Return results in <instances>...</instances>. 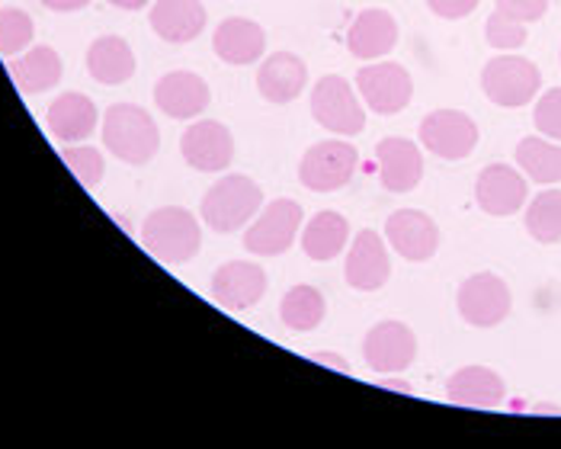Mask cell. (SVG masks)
I'll return each mask as SVG.
<instances>
[{
  "label": "cell",
  "instance_id": "30",
  "mask_svg": "<svg viewBox=\"0 0 561 449\" xmlns=\"http://www.w3.org/2000/svg\"><path fill=\"white\" fill-rule=\"evenodd\" d=\"M526 231L539 244L561 241V189H542L526 209Z\"/></svg>",
  "mask_w": 561,
  "mask_h": 449
},
{
  "label": "cell",
  "instance_id": "19",
  "mask_svg": "<svg viewBox=\"0 0 561 449\" xmlns=\"http://www.w3.org/2000/svg\"><path fill=\"white\" fill-rule=\"evenodd\" d=\"M376 164L389 193H411L424 177V154L411 138H382L376 145Z\"/></svg>",
  "mask_w": 561,
  "mask_h": 449
},
{
  "label": "cell",
  "instance_id": "2",
  "mask_svg": "<svg viewBox=\"0 0 561 449\" xmlns=\"http://www.w3.org/2000/svg\"><path fill=\"white\" fill-rule=\"evenodd\" d=\"M103 145L119 161L141 168L158 154L161 133L148 110L135 103H113L103 116Z\"/></svg>",
  "mask_w": 561,
  "mask_h": 449
},
{
  "label": "cell",
  "instance_id": "40",
  "mask_svg": "<svg viewBox=\"0 0 561 449\" xmlns=\"http://www.w3.org/2000/svg\"><path fill=\"white\" fill-rule=\"evenodd\" d=\"M106 3H113V7H119V10H141V7H148L151 0H106Z\"/></svg>",
  "mask_w": 561,
  "mask_h": 449
},
{
  "label": "cell",
  "instance_id": "23",
  "mask_svg": "<svg viewBox=\"0 0 561 449\" xmlns=\"http://www.w3.org/2000/svg\"><path fill=\"white\" fill-rule=\"evenodd\" d=\"M213 48H216V55L225 65L244 68V65H254V61L263 58L266 33H263L260 23L248 20V16H228V20L218 23L216 36H213Z\"/></svg>",
  "mask_w": 561,
  "mask_h": 449
},
{
  "label": "cell",
  "instance_id": "38",
  "mask_svg": "<svg viewBox=\"0 0 561 449\" xmlns=\"http://www.w3.org/2000/svg\"><path fill=\"white\" fill-rule=\"evenodd\" d=\"M43 7H48L51 13H75L90 7V0H43Z\"/></svg>",
  "mask_w": 561,
  "mask_h": 449
},
{
  "label": "cell",
  "instance_id": "1",
  "mask_svg": "<svg viewBox=\"0 0 561 449\" xmlns=\"http://www.w3.org/2000/svg\"><path fill=\"white\" fill-rule=\"evenodd\" d=\"M203 228L183 206H161L141 225V247L161 264H190L199 254Z\"/></svg>",
  "mask_w": 561,
  "mask_h": 449
},
{
  "label": "cell",
  "instance_id": "36",
  "mask_svg": "<svg viewBox=\"0 0 561 449\" xmlns=\"http://www.w3.org/2000/svg\"><path fill=\"white\" fill-rule=\"evenodd\" d=\"M427 7L439 20H466L469 13H476L478 0H427Z\"/></svg>",
  "mask_w": 561,
  "mask_h": 449
},
{
  "label": "cell",
  "instance_id": "37",
  "mask_svg": "<svg viewBox=\"0 0 561 449\" xmlns=\"http://www.w3.org/2000/svg\"><path fill=\"white\" fill-rule=\"evenodd\" d=\"M314 362H324L328 369H337V372H344V376H353V369H350V362L344 357H337V354H324V350H318V354H311Z\"/></svg>",
  "mask_w": 561,
  "mask_h": 449
},
{
  "label": "cell",
  "instance_id": "25",
  "mask_svg": "<svg viewBox=\"0 0 561 449\" xmlns=\"http://www.w3.org/2000/svg\"><path fill=\"white\" fill-rule=\"evenodd\" d=\"M7 71H10V81L16 84L20 93L36 96V93H45L61 81L65 65H61V55L55 48L36 45V48H26L20 58H13L7 65Z\"/></svg>",
  "mask_w": 561,
  "mask_h": 449
},
{
  "label": "cell",
  "instance_id": "10",
  "mask_svg": "<svg viewBox=\"0 0 561 449\" xmlns=\"http://www.w3.org/2000/svg\"><path fill=\"white\" fill-rule=\"evenodd\" d=\"M421 145L443 161H466L478 145V126L469 113L433 110L421 123Z\"/></svg>",
  "mask_w": 561,
  "mask_h": 449
},
{
  "label": "cell",
  "instance_id": "27",
  "mask_svg": "<svg viewBox=\"0 0 561 449\" xmlns=\"http://www.w3.org/2000/svg\"><path fill=\"white\" fill-rule=\"evenodd\" d=\"M299 241H302L305 257H311L318 264H328V261H334L346 247V241H350V222H346L341 212L324 209V212H318L311 222L305 225Z\"/></svg>",
  "mask_w": 561,
  "mask_h": 449
},
{
  "label": "cell",
  "instance_id": "34",
  "mask_svg": "<svg viewBox=\"0 0 561 449\" xmlns=\"http://www.w3.org/2000/svg\"><path fill=\"white\" fill-rule=\"evenodd\" d=\"M533 126L539 129V135H542V138L561 141V88L546 90V93L536 100V110H533Z\"/></svg>",
  "mask_w": 561,
  "mask_h": 449
},
{
  "label": "cell",
  "instance_id": "24",
  "mask_svg": "<svg viewBox=\"0 0 561 449\" xmlns=\"http://www.w3.org/2000/svg\"><path fill=\"white\" fill-rule=\"evenodd\" d=\"M148 20L164 43H193L206 30V7L199 0H154Z\"/></svg>",
  "mask_w": 561,
  "mask_h": 449
},
{
  "label": "cell",
  "instance_id": "6",
  "mask_svg": "<svg viewBox=\"0 0 561 449\" xmlns=\"http://www.w3.org/2000/svg\"><path fill=\"white\" fill-rule=\"evenodd\" d=\"M356 164H359V151L350 141L328 138L305 151L302 164H299V180L311 193H337L353 180Z\"/></svg>",
  "mask_w": 561,
  "mask_h": 449
},
{
  "label": "cell",
  "instance_id": "11",
  "mask_svg": "<svg viewBox=\"0 0 561 449\" xmlns=\"http://www.w3.org/2000/svg\"><path fill=\"white\" fill-rule=\"evenodd\" d=\"M417 357V334L404 321H379L363 341V359L373 372H404Z\"/></svg>",
  "mask_w": 561,
  "mask_h": 449
},
{
  "label": "cell",
  "instance_id": "16",
  "mask_svg": "<svg viewBox=\"0 0 561 449\" xmlns=\"http://www.w3.org/2000/svg\"><path fill=\"white\" fill-rule=\"evenodd\" d=\"M529 186L526 177L511 164H488L476 180V199L481 212L494 219H507L526 206Z\"/></svg>",
  "mask_w": 561,
  "mask_h": 449
},
{
  "label": "cell",
  "instance_id": "22",
  "mask_svg": "<svg viewBox=\"0 0 561 449\" xmlns=\"http://www.w3.org/2000/svg\"><path fill=\"white\" fill-rule=\"evenodd\" d=\"M96 123H100L96 103L87 93H78V90L55 96V103L45 113L48 133L55 135L58 141H65V145H75V141L90 138L93 129H96Z\"/></svg>",
  "mask_w": 561,
  "mask_h": 449
},
{
  "label": "cell",
  "instance_id": "26",
  "mask_svg": "<svg viewBox=\"0 0 561 449\" xmlns=\"http://www.w3.org/2000/svg\"><path fill=\"white\" fill-rule=\"evenodd\" d=\"M87 71L96 84L119 88L135 74V51L119 36H100L87 48Z\"/></svg>",
  "mask_w": 561,
  "mask_h": 449
},
{
  "label": "cell",
  "instance_id": "3",
  "mask_svg": "<svg viewBox=\"0 0 561 449\" xmlns=\"http://www.w3.org/2000/svg\"><path fill=\"white\" fill-rule=\"evenodd\" d=\"M263 209V189L244 174H228L216 186H209V193L199 203V216L216 234H234L244 225L254 222Z\"/></svg>",
  "mask_w": 561,
  "mask_h": 449
},
{
  "label": "cell",
  "instance_id": "18",
  "mask_svg": "<svg viewBox=\"0 0 561 449\" xmlns=\"http://www.w3.org/2000/svg\"><path fill=\"white\" fill-rule=\"evenodd\" d=\"M398 45V20L382 7H369L359 10L346 30V48L353 58L373 61V58H386L391 48Z\"/></svg>",
  "mask_w": 561,
  "mask_h": 449
},
{
  "label": "cell",
  "instance_id": "35",
  "mask_svg": "<svg viewBox=\"0 0 561 449\" xmlns=\"http://www.w3.org/2000/svg\"><path fill=\"white\" fill-rule=\"evenodd\" d=\"M501 13L517 23H539L549 13V0H494Z\"/></svg>",
  "mask_w": 561,
  "mask_h": 449
},
{
  "label": "cell",
  "instance_id": "4",
  "mask_svg": "<svg viewBox=\"0 0 561 449\" xmlns=\"http://www.w3.org/2000/svg\"><path fill=\"white\" fill-rule=\"evenodd\" d=\"M481 90L494 106L519 110V106L533 103L536 93L542 90V74L529 58L501 55V58H491L481 68Z\"/></svg>",
  "mask_w": 561,
  "mask_h": 449
},
{
  "label": "cell",
  "instance_id": "32",
  "mask_svg": "<svg viewBox=\"0 0 561 449\" xmlns=\"http://www.w3.org/2000/svg\"><path fill=\"white\" fill-rule=\"evenodd\" d=\"M61 161L68 164V171L81 180L84 186H100V180L106 174V161L96 148L90 145H65L61 148Z\"/></svg>",
  "mask_w": 561,
  "mask_h": 449
},
{
  "label": "cell",
  "instance_id": "14",
  "mask_svg": "<svg viewBox=\"0 0 561 449\" xmlns=\"http://www.w3.org/2000/svg\"><path fill=\"white\" fill-rule=\"evenodd\" d=\"M266 269L248 261H228L213 273V299L228 312H248L266 296Z\"/></svg>",
  "mask_w": 561,
  "mask_h": 449
},
{
  "label": "cell",
  "instance_id": "12",
  "mask_svg": "<svg viewBox=\"0 0 561 449\" xmlns=\"http://www.w3.org/2000/svg\"><path fill=\"white\" fill-rule=\"evenodd\" d=\"M180 154L193 171L221 174L234 161V138L216 119H196L180 138Z\"/></svg>",
  "mask_w": 561,
  "mask_h": 449
},
{
  "label": "cell",
  "instance_id": "15",
  "mask_svg": "<svg viewBox=\"0 0 561 449\" xmlns=\"http://www.w3.org/2000/svg\"><path fill=\"white\" fill-rule=\"evenodd\" d=\"M386 238L398 257L424 264L439 251V225L421 209H398L386 222Z\"/></svg>",
  "mask_w": 561,
  "mask_h": 449
},
{
  "label": "cell",
  "instance_id": "8",
  "mask_svg": "<svg viewBox=\"0 0 561 449\" xmlns=\"http://www.w3.org/2000/svg\"><path fill=\"white\" fill-rule=\"evenodd\" d=\"M356 90L373 113L398 116L414 96V81L398 61H373L356 71Z\"/></svg>",
  "mask_w": 561,
  "mask_h": 449
},
{
  "label": "cell",
  "instance_id": "29",
  "mask_svg": "<svg viewBox=\"0 0 561 449\" xmlns=\"http://www.w3.org/2000/svg\"><path fill=\"white\" fill-rule=\"evenodd\" d=\"M324 314H328V302L314 286H293L279 302L283 324L296 334H308V331L321 327Z\"/></svg>",
  "mask_w": 561,
  "mask_h": 449
},
{
  "label": "cell",
  "instance_id": "17",
  "mask_svg": "<svg viewBox=\"0 0 561 449\" xmlns=\"http://www.w3.org/2000/svg\"><path fill=\"white\" fill-rule=\"evenodd\" d=\"M209 84L193 71H168L154 84V103L171 119H196L209 110Z\"/></svg>",
  "mask_w": 561,
  "mask_h": 449
},
{
  "label": "cell",
  "instance_id": "7",
  "mask_svg": "<svg viewBox=\"0 0 561 449\" xmlns=\"http://www.w3.org/2000/svg\"><path fill=\"white\" fill-rule=\"evenodd\" d=\"M311 119L331 135H359L366 129V110L341 74H324L311 88Z\"/></svg>",
  "mask_w": 561,
  "mask_h": 449
},
{
  "label": "cell",
  "instance_id": "21",
  "mask_svg": "<svg viewBox=\"0 0 561 449\" xmlns=\"http://www.w3.org/2000/svg\"><path fill=\"white\" fill-rule=\"evenodd\" d=\"M446 399L462 407H501L507 399V385L501 379V372L488 369V366H462L459 372L449 376L446 382Z\"/></svg>",
  "mask_w": 561,
  "mask_h": 449
},
{
  "label": "cell",
  "instance_id": "39",
  "mask_svg": "<svg viewBox=\"0 0 561 449\" xmlns=\"http://www.w3.org/2000/svg\"><path fill=\"white\" fill-rule=\"evenodd\" d=\"M376 382H379L382 389L401 392V395H411V392H414V389H411V382H404V379H394V372H391V376H379Z\"/></svg>",
  "mask_w": 561,
  "mask_h": 449
},
{
  "label": "cell",
  "instance_id": "31",
  "mask_svg": "<svg viewBox=\"0 0 561 449\" xmlns=\"http://www.w3.org/2000/svg\"><path fill=\"white\" fill-rule=\"evenodd\" d=\"M36 36V26H33V16L16 10V7H3L0 10V55L3 58H13V55H23L30 43Z\"/></svg>",
  "mask_w": 561,
  "mask_h": 449
},
{
  "label": "cell",
  "instance_id": "28",
  "mask_svg": "<svg viewBox=\"0 0 561 449\" xmlns=\"http://www.w3.org/2000/svg\"><path fill=\"white\" fill-rule=\"evenodd\" d=\"M517 164L519 171L533 183H542V186H552L561 183V145L552 138H539V135H529L517 145Z\"/></svg>",
  "mask_w": 561,
  "mask_h": 449
},
{
  "label": "cell",
  "instance_id": "20",
  "mask_svg": "<svg viewBox=\"0 0 561 449\" xmlns=\"http://www.w3.org/2000/svg\"><path fill=\"white\" fill-rule=\"evenodd\" d=\"M308 84V68L299 55L293 51H273L270 58L260 61L257 71V90L266 103H293L296 96H302Z\"/></svg>",
  "mask_w": 561,
  "mask_h": 449
},
{
  "label": "cell",
  "instance_id": "5",
  "mask_svg": "<svg viewBox=\"0 0 561 449\" xmlns=\"http://www.w3.org/2000/svg\"><path fill=\"white\" fill-rule=\"evenodd\" d=\"M302 206L296 199H273L254 216L244 231V251L254 257H279L299 241Z\"/></svg>",
  "mask_w": 561,
  "mask_h": 449
},
{
  "label": "cell",
  "instance_id": "13",
  "mask_svg": "<svg viewBox=\"0 0 561 449\" xmlns=\"http://www.w3.org/2000/svg\"><path fill=\"white\" fill-rule=\"evenodd\" d=\"M391 264L389 251H386V238L373 228H363L346 254L344 279L350 289L356 292H376L389 283Z\"/></svg>",
  "mask_w": 561,
  "mask_h": 449
},
{
  "label": "cell",
  "instance_id": "9",
  "mask_svg": "<svg viewBox=\"0 0 561 449\" xmlns=\"http://www.w3.org/2000/svg\"><path fill=\"white\" fill-rule=\"evenodd\" d=\"M456 309L472 327H497L514 309V296L497 273H476L459 286Z\"/></svg>",
  "mask_w": 561,
  "mask_h": 449
},
{
  "label": "cell",
  "instance_id": "33",
  "mask_svg": "<svg viewBox=\"0 0 561 449\" xmlns=\"http://www.w3.org/2000/svg\"><path fill=\"white\" fill-rule=\"evenodd\" d=\"M484 39H488L491 48H497V51H517V48L526 45L529 33H526V23H517L507 13L494 10L488 16V23H484Z\"/></svg>",
  "mask_w": 561,
  "mask_h": 449
}]
</instances>
